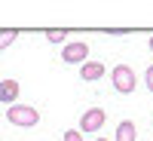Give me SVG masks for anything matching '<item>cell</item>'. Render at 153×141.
<instances>
[{
	"instance_id": "obj_1",
	"label": "cell",
	"mask_w": 153,
	"mask_h": 141,
	"mask_svg": "<svg viewBox=\"0 0 153 141\" xmlns=\"http://www.w3.org/2000/svg\"><path fill=\"white\" fill-rule=\"evenodd\" d=\"M6 120L12 126H22V129H34L40 123V110L31 104H12V107H6Z\"/></svg>"
},
{
	"instance_id": "obj_2",
	"label": "cell",
	"mask_w": 153,
	"mask_h": 141,
	"mask_svg": "<svg viewBox=\"0 0 153 141\" xmlns=\"http://www.w3.org/2000/svg\"><path fill=\"white\" fill-rule=\"evenodd\" d=\"M110 83H113V89H117L120 95H132L135 92V71L129 68V65H117L110 71Z\"/></svg>"
},
{
	"instance_id": "obj_3",
	"label": "cell",
	"mask_w": 153,
	"mask_h": 141,
	"mask_svg": "<svg viewBox=\"0 0 153 141\" xmlns=\"http://www.w3.org/2000/svg\"><path fill=\"white\" fill-rule=\"evenodd\" d=\"M61 61H65V65H86L89 61V43L74 40L68 46H61Z\"/></svg>"
},
{
	"instance_id": "obj_4",
	"label": "cell",
	"mask_w": 153,
	"mask_h": 141,
	"mask_svg": "<svg viewBox=\"0 0 153 141\" xmlns=\"http://www.w3.org/2000/svg\"><path fill=\"white\" fill-rule=\"evenodd\" d=\"M104 120H107V113L101 107H89V110H83V117H80V132L83 135L86 132H98L101 126H104Z\"/></svg>"
},
{
	"instance_id": "obj_5",
	"label": "cell",
	"mask_w": 153,
	"mask_h": 141,
	"mask_svg": "<svg viewBox=\"0 0 153 141\" xmlns=\"http://www.w3.org/2000/svg\"><path fill=\"white\" fill-rule=\"evenodd\" d=\"M19 92H22V86L16 83V80H0V101L3 104H16V98H19Z\"/></svg>"
},
{
	"instance_id": "obj_6",
	"label": "cell",
	"mask_w": 153,
	"mask_h": 141,
	"mask_svg": "<svg viewBox=\"0 0 153 141\" xmlns=\"http://www.w3.org/2000/svg\"><path fill=\"white\" fill-rule=\"evenodd\" d=\"M104 65H101V61H86V65H80V77L86 83H95V80H101V77H104Z\"/></svg>"
},
{
	"instance_id": "obj_7",
	"label": "cell",
	"mask_w": 153,
	"mask_h": 141,
	"mask_svg": "<svg viewBox=\"0 0 153 141\" xmlns=\"http://www.w3.org/2000/svg\"><path fill=\"white\" fill-rule=\"evenodd\" d=\"M135 138H138L135 123H132V120H123V123L117 126V138H113V141H135Z\"/></svg>"
},
{
	"instance_id": "obj_8",
	"label": "cell",
	"mask_w": 153,
	"mask_h": 141,
	"mask_svg": "<svg viewBox=\"0 0 153 141\" xmlns=\"http://www.w3.org/2000/svg\"><path fill=\"white\" fill-rule=\"evenodd\" d=\"M16 37H19L16 31H0V52H3L9 43H16Z\"/></svg>"
},
{
	"instance_id": "obj_9",
	"label": "cell",
	"mask_w": 153,
	"mask_h": 141,
	"mask_svg": "<svg viewBox=\"0 0 153 141\" xmlns=\"http://www.w3.org/2000/svg\"><path fill=\"white\" fill-rule=\"evenodd\" d=\"M46 40H49V43H61V40H65V31H55V28H49V31H46Z\"/></svg>"
},
{
	"instance_id": "obj_10",
	"label": "cell",
	"mask_w": 153,
	"mask_h": 141,
	"mask_svg": "<svg viewBox=\"0 0 153 141\" xmlns=\"http://www.w3.org/2000/svg\"><path fill=\"white\" fill-rule=\"evenodd\" d=\"M65 141H83V132L80 129H68L65 132Z\"/></svg>"
},
{
	"instance_id": "obj_11",
	"label": "cell",
	"mask_w": 153,
	"mask_h": 141,
	"mask_svg": "<svg viewBox=\"0 0 153 141\" xmlns=\"http://www.w3.org/2000/svg\"><path fill=\"white\" fill-rule=\"evenodd\" d=\"M144 83H147V89H150V95H153V65L144 71Z\"/></svg>"
},
{
	"instance_id": "obj_12",
	"label": "cell",
	"mask_w": 153,
	"mask_h": 141,
	"mask_svg": "<svg viewBox=\"0 0 153 141\" xmlns=\"http://www.w3.org/2000/svg\"><path fill=\"white\" fill-rule=\"evenodd\" d=\"M150 49H153V37H150Z\"/></svg>"
},
{
	"instance_id": "obj_13",
	"label": "cell",
	"mask_w": 153,
	"mask_h": 141,
	"mask_svg": "<svg viewBox=\"0 0 153 141\" xmlns=\"http://www.w3.org/2000/svg\"><path fill=\"white\" fill-rule=\"evenodd\" d=\"M95 141H107V138H95Z\"/></svg>"
}]
</instances>
